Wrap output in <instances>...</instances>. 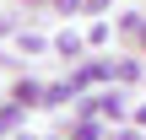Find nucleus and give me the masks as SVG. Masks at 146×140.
Here are the masks:
<instances>
[{"instance_id": "f257e3e1", "label": "nucleus", "mask_w": 146, "mask_h": 140, "mask_svg": "<svg viewBox=\"0 0 146 140\" xmlns=\"http://www.w3.org/2000/svg\"><path fill=\"white\" fill-rule=\"evenodd\" d=\"M81 113H103V119H119V113H125V97H119V92H103V97L81 103Z\"/></svg>"}, {"instance_id": "f03ea898", "label": "nucleus", "mask_w": 146, "mask_h": 140, "mask_svg": "<svg viewBox=\"0 0 146 140\" xmlns=\"http://www.w3.org/2000/svg\"><path fill=\"white\" fill-rule=\"evenodd\" d=\"M81 49H87V38H81V32H60V38H54V54H65V59H76Z\"/></svg>"}, {"instance_id": "7ed1b4c3", "label": "nucleus", "mask_w": 146, "mask_h": 140, "mask_svg": "<svg viewBox=\"0 0 146 140\" xmlns=\"http://www.w3.org/2000/svg\"><path fill=\"white\" fill-rule=\"evenodd\" d=\"M11 97H16L22 108H33V103H43V86H38V81H16V86H11Z\"/></svg>"}, {"instance_id": "20e7f679", "label": "nucleus", "mask_w": 146, "mask_h": 140, "mask_svg": "<svg viewBox=\"0 0 146 140\" xmlns=\"http://www.w3.org/2000/svg\"><path fill=\"white\" fill-rule=\"evenodd\" d=\"M103 76H108V65H81L70 81H76V92H81V86H92V81H103Z\"/></svg>"}, {"instance_id": "39448f33", "label": "nucleus", "mask_w": 146, "mask_h": 140, "mask_svg": "<svg viewBox=\"0 0 146 140\" xmlns=\"http://www.w3.org/2000/svg\"><path fill=\"white\" fill-rule=\"evenodd\" d=\"M70 92H76V81H54V86H43V103H49V108H60Z\"/></svg>"}, {"instance_id": "423d86ee", "label": "nucleus", "mask_w": 146, "mask_h": 140, "mask_svg": "<svg viewBox=\"0 0 146 140\" xmlns=\"http://www.w3.org/2000/svg\"><path fill=\"white\" fill-rule=\"evenodd\" d=\"M16 119H22V103H16V97H11V103H5V108H0V135H5V129H11V124H16Z\"/></svg>"}, {"instance_id": "0eeeda50", "label": "nucleus", "mask_w": 146, "mask_h": 140, "mask_svg": "<svg viewBox=\"0 0 146 140\" xmlns=\"http://www.w3.org/2000/svg\"><path fill=\"white\" fill-rule=\"evenodd\" d=\"M16 43H22V54H43V49H49V43H43V38H38V32H22V38H16Z\"/></svg>"}, {"instance_id": "6e6552de", "label": "nucleus", "mask_w": 146, "mask_h": 140, "mask_svg": "<svg viewBox=\"0 0 146 140\" xmlns=\"http://www.w3.org/2000/svg\"><path fill=\"white\" fill-rule=\"evenodd\" d=\"M98 135H103L98 124H76V129H70V140H98Z\"/></svg>"}, {"instance_id": "1a4fd4ad", "label": "nucleus", "mask_w": 146, "mask_h": 140, "mask_svg": "<svg viewBox=\"0 0 146 140\" xmlns=\"http://www.w3.org/2000/svg\"><path fill=\"white\" fill-rule=\"evenodd\" d=\"M54 5H60V11H81V0H54Z\"/></svg>"}, {"instance_id": "9d476101", "label": "nucleus", "mask_w": 146, "mask_h": 140, "mask_svg": "<svg viewBox=\"0 0 146 140\" xmlns=\"http://www.w3.org/2000/svg\"><path fill=\"white\" fill-rule=\"evenodd\" d=\"M141 49H146V22H141Z\"/></svg>"}, {"instance_id": "9b49d317", "label": "nucleus", "mask_w": 146, "mask_h": 140, "mask_svg": "<svg viewBox=\"0 0 146 140\" xmlns=\"http://www.w3.org/2000/svg\"><path fill=\"white\" fill-rule=\"evenodd\" d=\"M87 5H108V0H87Z\"/></svg>"}]
</instances>
